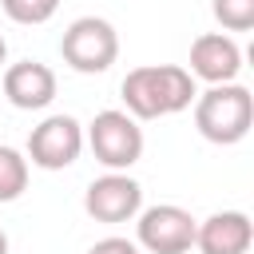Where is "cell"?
Returning <instances> with one entry per match:
<instances>
[{"mask_svg":"<svg viewBox=\"0 0 254 254\" xmlns=\"http://www.w3.org/2000/svg\"><path fill=\"white\" fill-rule=\"evenodd\" d=\"M123 103L131 119H163L175 115L183 107H190L194 91V75L179 64H143L131 67L123 75Z\"/></svg>","mask_w":254,"mask_h":254,"instance_id":"cell-1","label":"cell"},{"mask_svg":"<svg viewBox=\"0 0 254 254\" xmlns=\"http://www.w3.org/2000/svg\"><path fill=\"white\" fill-rule=\"evenodd\" d=\"M254 95L242 83H210V91L194 95V127L206 143L230 147L250 135Z\"/></svg>","mask_w":254,"mask_h":254,"instance_id":"cell-2","label":"cell"},{"mask_svg":"<svg viewBox=\"0 0 254 254\" xmlns=\"http://www.w3.org/2000/svg\"><path fill=\"white\" fill-rule=\"evenodd\" d=\"M60 56L71 71L79 75H99L115 64L119 56V36L103 16H79L67 24L64 40H60Z\"/></svg>","mask_w":254,"mask_h":254,"instance_id":"cell-3","label":"cell"},{"mask_svg":"<svg viewBox=\"0 0 254 254\" xmlns=\"http://www.w3.org/2000/svg\"><path fill=\"white\" fill-rule=\"evenodd\" d=\"M87 143L91 155L107 167V171H127L143 159V131L127 111H99L87 123Z\"/></svg>","mask_w":254,"mask_h":254,"instance_id":"cell-4","label":"cell"},{"mask_svg":"<svg viewBox=\"0 0 254 254\" xmlns=\"http://www.w3.org/2000/svg\"><path fill=\"white\" fill-rule=\"evenodd\" d=\"M83 151V127L71 115H48L28 135V159L40 171H64Z\"/></svg>","mask_w":254,"mask_h":254,"instance_id":"cell-5","label":"cell"},{"mask_svg":"<svg viewBox=\"0 0 254 254\" xmlns=\"http://www.w3.org/2000/svg\"><path fill=\"white\" fill-rule=\"evenodd\" d=\"M194 226L198 222L190 218V210L175 202H159L139 214L135 234H139V246L151 254H187L194 246Z\"/></svg>","mask_w":254,"mask_h":254,"instance_id":"cell-6","label":"cell"},{"mask_svg":"<svg viewBox=\"0 0 254 254\" xmlns=\"http://www.w3.org/2000/svg\"><path fill=\"white\" fill-rule=\"evenodd\" d=\"M139 206H143V187L127 171H107L103 179H91V187L83 194V210L107 226L131 222L139 214Z\"/></svg>","mask_w":254,"mask_h":254,"instance_id":"cell-7","label":"cell"},{"mask_svg":"<svg viewBox=\"0 0 254 254\" xmlns=\"http://www.w3.org/2000/svg\"><path fill=\"white\" fill-rule=\"evenodd\" d=\"M238 71H242V48L230 36L206 32L190 44V75L206 83H234Z\"/></svg>","mask_w":254,"mask_h":254,"instance_id":"cell-8","label":"cell"},{"mask_svg":"<svg viewBox=\"0 0 254 254\" xmlns=\"http://www.w3.org/2000/svg\"><path fill=\"white\" fill-rule=\"evenodd\" d=\"M4 95L20 111H40L56 99V71L40 60H20L4 71Z\"/></svg>","mask_w":254,"mask_h":254,"instance_id":"cell-9","label":"cell"},{"mask_svg":"<svg viewBox=\"0 0 254 254\" xmlns=\"http://www.w3.org/2000/svg\"><path fill=\"white\" fill-rule=\"evenodd\" d=\"M254 242V226L242 210H218L194 226L198 254H246Z\"/></svg>","mask_w":254,"mask_h":254,"instance_id":"cell-10","label":"cell"},{"mask_svg":"<svg viewBox=\"0 0 254 254\" xmlns=\"http://www.w3.org/2000/svg\"><path fill=\"white\" fill-rule=\"evenodd\" d=\"M28 187V159L16 147H0V202H16Z\"/></svg>","mask_w":254,"mask_h":254,"instance_id":"cell-11","label":"cell"},{"mask_svg":"<svg viewBox=\"0 0 254 254\" xmlns=\"http://www.w3.org/2000/svg\"><path fill=\"white\" fill-rule=\"evenodd\" d=\"M0 8H4V16L8 20H16V24H48L52 16H56V8H60V0H0Z\"/></svg>","mask_w":254,"mask_h":254,"instance_id":"cell-12","label":"cell"},{"mask_svg":"<svg viewBox=\"0 0 254 254\" xmlns=\"http://www.w3.org/2000/svg\"><path fill=\"white\" fill-rule=\"evenodd\" d=\"M214 20L226 32H250L254 28V0H214Z\"/></svg>","mask_w":254,"mask_h":254,"instance_id":"cell-13","label":"cell"},{"mask_svg":"<svg viewBox=\"0 0 254 254\" xmlns=\"http://www.w3.org/2000/svg\"><path fill=\"white\" fill-rule=\"evenodd\" d=\"M87 254H139V246H135L131 238H115V234H111V238H99Z\"/></svg>","mask_w":254,"mask_h":254,"instance_id":"cell-14","label":"cell"},{"mask_svg":"<svg viewBox=\"0 0 254 254\" xmlns=\"http://www.w3.org/2000/svg\"><path fill=\"white\" fill-rule=\"evenodd\" d=\"M0 254H8V234L0 230Z\"/></svg>","mask_w":254,"mask_h":254,"instance_id":"cell-15","label":"cell"},{"mask_svg":"<svg viewBox=\"0 0 254 254\" xmlns=\"http://www.w3.org/2000/svg\"><path fill=\"white\" fill-rule=\"evenodd\" d=\"M4 56H8V44H4V36H0V64H4Z\"/></svg>","mask_w":254,"mask_h":254,"instance_id":"cell-16","label":"cell"}]
</instances>
